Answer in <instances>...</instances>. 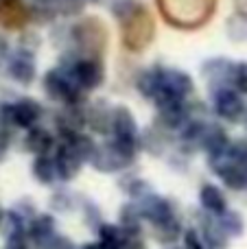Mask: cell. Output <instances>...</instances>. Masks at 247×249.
<instances>
[{
    "instance_id": "6da1fadb",
    "label": "cell",
    "mask_w": 247,
    "mask_h": 249,
    "mask_svg": "<svg viewBox=\"0 0 247 249\" xmlns=\"http://www.w3.org/2000/svg\"><path fill=\"white\" fill-rule=\"evenodd\" d=\"M109 11L121 29V44L129 53H142L156 37V20L142 0H112Z\"/></svg>"
},
{
    "instance_id": "d590c367",
    "label": "cell",
    "mask_w": 247,
    "mask_h": 249,
    "mask_svg": "<svg viewBox=\"0 0 247 249\" xmlns=\"http://www.w3.org/2000/svg\"><path fill=\"white\" fill-rule=\"evenodd\" d=\"M245 190H247V186H245Z\"/></svg>"
},
{
    "instance_id": "484cf974",
    "label": "cell",
    "mask_w": 247,
    "mask_h": 249,
    "mask_svg": "<svg viewBox=\"0 0 247 249\" xmlns=\"http://www.w3.org/2000/svg\"><path fill=\"white\" fill-rule=\"evenodd\" d=\"M228 35H230L232 42H243L247 39V20L239 16H232L228 22Z\"/></svg>"
},
{
    "instance_id": "4dcf8cb0",
    "label": "cell",
    "mask_w": 247,
    "mask_h": 249,
    "mask_svg": "<svg viewBox=\"0 0 247 249\" xmlns=\"http://www.w3.org/2000/svg\"><path fill=\"white\" fill-rule=\"evenodd\" d=\"M234 2V16L247 20V0H232Z\"/></svg>"
},
{
    "instance_id": "8fae6325",
    "label": "cell",
    "mask_w": 247,
    "mask_h": 249,
    "mask_svg": "<svg viewBox=\"0 0 247 249\" xmlns=\"http://www.w3.org/2000/svg\"><path fill=\"white\" fill-rule=\"evenodd\" d=\"M7 74L11 81L20 83V86H31L37 77V61H35V53L26 51V48H18L11 53L7 61Z\"/></svg>"
},
{
    "instance_id": "5bb4252c",
    "label": "cell",
    "mask_w": 247,
    "mask_h": 249,
    "mask_svg": "<svg viewBox=\"0 0 247 249\" xmlns=\"http://www.w3.org/2000/svg\"><path fill=\"white\" fill-rule=\"evenodd\" d=\"M114 107H109L107 101H94L86 105V127L101 136H112Z\"/></svg>"
},
{
    "instance_id": "d6a6232c",
    "label": "cell",
    "mask_w": 247,
    "mask_h": 249,
    "mask_svg": "<svg viewBox=\"0 0 247 249\" xmlns=\"http://www.w3.org/2000/svg\"><path fill=\"white\" fill-rule=\"evenodd\" d=\"M2 221H4V212H2V208H0V225H2Z\"/></svg>"
},
{
    "instance_id": "cb8c5ba5",
    "label": "cell",
    "mask_w": 247,
    "mask_h": 249,
    "mask_svg": "<svg viewBox=\"0 0 247 249\" xmlns=\"http://www.w3.org/2000/svg\"><path fill=\"white\" fill-rule=\"evenodd\" d=\"M219 223H221L223 232H226L228 236H241V234H243V230H245L243 216H241L239 212H234V210L223 212V214L219 216Z\"/></svg>"
},
{
    "instance_id": "603a6c76",
    "label": "cell",
    "mask_w": 247,
    "mask_h": 249,
    "mask_svg": "<svg viewBox=\"0 0 247 249\" xmlns=\"http://www.w3.org/2000/svg\"><path fill=\"white\" fill-rule=\"evenodd\" d=\"M179 234H182V223H179L177 216L166 219V221H162V223L153 225V236H156V241L164 243V245L175 243L179 238Z\"/></svg>"
},
{
    "instance_id": "ac0fdd59",
    "label": "cell",
    "mask_w": 247,
    "mask_h": 249,
    "mask_svg": "<svg viewBox=\"0 0 247 249\" xmlns=\"http://www.w3.org/2000/svg\"><path fill=\"white\" fill-rule=\"evenodd\" d=\"M199 203L208 214L221 216L223 212H228V199L223 195V190L217 184H204L199 190Z\"/></svg>"
},
{
    "instance_id": "d6986e66",
    "label": "cell",
    "mask_w": 247,
    "mask_h": 249,
    "mask_svg": "<svg viewBox=\"0 0 247 249\" xmlns=\"http://www.w3.org/2000/svg\"><path fill=\"white\" fill-rule=\"evenodd\" d=\"M26 234L31 241H35L39 247L48 241L51 236H55V219L51 214H35L26 225Z\"/></svg>"
},
{
    "instance_id": "1f68e13d",
    "label": "cell",
    "mask_w": 247,
    "mask_h": 249,
    "mask_svg": "<svg viewBox=\"0 0 247 249\" xmlns=\"http://www.w3.org/2000/svg\"><path fill=\"white\" fill-rule=\"evenodd\" d=\"M79 249H101V245H99V243H90V245H83Z\"/></svg>"
},
{
    "instance_id": "8992f818",
    "label": "cell",
    "mask_w": 247,
    "mask_h": 249,
    "mask_svg": "<svg viewBox=\"0 0 247 249\" xmlns=\"http://www.w3.org/2000/svg\"><path fill=\"white\" fill-rule=\"evenodd\" d=\"M193 92H195V83H193L191 74L179 68L160 66V88H158V94L153 99L156 109L164 107V105L188 103Z\"/></svg>"
},
{
    "instance_id": "7402d4cb",
    "label": "cell",
    "mask_w": 247,
    "mask_h": 249,
    "mask_svg": "<svg viewBox=\"0 0 247 249\" xmlns=\"http://www.w3.org/2000/svg\"><path fill=\"white\" fill-rule=\"evenodd\" d=\"M201 236H204V243L208 249H226L228 247V234L223 232L221 223L219 221H212L208 219L204 223V228H201Z\"/></svg>"
},
{
    "instance_id": "f546056e",
    "label": "cell",
    "mask_w": 247,
    "mask_h": 249,
    "mask_svg": "<svg viewBox=\"0 0 247 249\" xmlns=\"http://www.w3.org/2000/svg\"><path fill=\"white\" fill-rule=\"evenodd\" d=\"M11 48H9V42H7V37L4 35H0V68L2 66H7V61H9V57H11Z\"/></svg>"
},
{
    "instance_id": "83f0119b",
    "label": "cell",
    "mask_w": 247,
    "mask_h": 249,
    "mask_svg": "<svg viewBox=\"0 0 247 249\" xmlns=\"http://www.w3.org/2000/svg\"><path fill=\"white\" fill-rule=\"evenodd\" d=\"M4 249H29V234L26 232H18V234H9Z\"/></svg>"
},
{
    "instance_id": "9c48e42d",
    "label": "cell",
    "mask_w": 247,
    "mask_h": 249,
    "mask_svg": "<svg viewBox=\"0 0 247 249\" xmlns=\"http://www.w3.org/2000/svg\"><path fill=\"white\" fill-rule=\"evenodd\" d=\"M247 96L236 92L234 88H221L212 92V112L223 123H243L247 116Z\"/></svg>"
},
{
    "instance_id": "ba28073f",
    "label": "cell",
    "mask_w": 247,
    "mask_h": 249,
    "mask_svg": "<svg viewBox=\"0 0 247 249\" xmlns=\"http://www.w3.org/2000/svg\"><path fill=\"white\" fill-rule=\"evenodd\" d=\"M136 155H138L136 149H129V146H125L109 138L105 144H99V149H96L90 164L103 173H116V171H123V168L129 166L136 160Z\"/></svg>"
},
{
    "instance_id": "e575fe53",
    "label": "cell",
    "mask_w": 247,
    "mask_h": 249,
    "mask_svg": "<svg viewBox=\"0 0 247 249\" xmlns=\"http://www.w3.org/2000/svg\"><path fill=\"white\" fill-rule=\"evenodd\" d=\"M243 123H245V129H247V116H245V121H243Z\"/></svg>"
},
{
    "instance_id": "d4e9b609",
    "label": "cell",
    "mask_w": 247,
    "mask_h": 249,
    "mask_svg": "<svg viewBox=\"0 0 247 249\" xmlns=\"http://www.w3.org/2000/svg\"><path fill=\"white\" fill-rule=\"evenodd\" d=\"M230 88H234L236 92H241L243 96H247V61H234V66H232Z\"/></svg>"
},
{
    "instance_id": "9a60e30c",
    "label": "cell",
    "mask_w": 247,
    "mask_h": 249,
    "mask_svg": "<svg viewBox=\"0 0 247 249\" xmlns=\"http://www.w3.org/2000/svg\"><path fill=\"white\" fill-rule=\"evenodd\" d=\"M230 144H232V138L221 123H206L204 133H201L199 149H204L206 153H208V158L226 153V151L230 149Z\"/></svg>"
},
{
    "instance_id": "44dd1931",
    "label": "cell",
    "mask_w": 247,
    "mask_h": 249,
    "mask_svg": "<svg viewBox=\"0 0 247 249\" xmlns=\"http://www.w3.org/2000/svg\"><path fill=\"white\" fill-rule=\"evenodd\" d=\"M158 88H160V66H151V68L142 70L136 79V90L138 94H142L144 99L153 101L158 94Z\"/></svg>"
},
{
    "instance_id": "7a4b0ae2",
    "label": "cell",
    "mask_w": 247,
    "mask_h": 249,
    "mask_svg": "<svg viewBox=\"0 0 247 249\" xmlns=\"http://www.w3.org/2000/svg\"><path fill=\"white\" fill-rule=\"evenodd\" d=\"M162 20L177 31H199L214 18L219 0H156Z\"/></svg>"
},
{
    "instance_id": "836d02e7",
    "label": "cell",
    "mask_w": 247,
    "mask_h": 249,
    "mask_svg": "<svg viewBox=\"0 0 247 249\" xmlns=\"http://www.w3.org/2000/svg\"><path fill=\"white\" fill-rule=\"evenodd\" d=\"M86 2H101V0H86Z\"/></svg>"
},
{
    "instance_id": "f1b7e54d",
    "label": "cell",
    "mask_w": 247,
    "mask_h": 249,
    "mask_svg": "<svg viewBox=\"0 0 247 249\" xmlns=\"http://www.w3.org/2000/svg\"><path fill=\"white\" fill-rule=\"evenodd\" d=\"M42 249H74V245H72V241H68L66 236L55 234V236H51L46 243H44Z\"/></svg>"
},
{
    "instance_id": "277c9868",
    "label": "cell",
    "mask_w": 247,
    "mask_h": 249,
    "mask_svg": "<svg viewBox=\"0 0 247 249\" xmlns=\"http://www.w3.org/2000/svg\"><path fill=\"white\" fill-rule=\"evenodd\" d=\"M59 64L68 70L72 81L77 83L79 90L86 92V94L99 90L105 81L103 57H86V55H77V53L68 51Z\"/></svg>"
},
{
    "instance_id": "30bf717a",
    "label": "cell",
    "mask_w": 247,
    "mask_h": 249,
    "mask_svg": "<svg viewBox=\"0 0 247 249\" xmlns=\"http://www.w3.org/2000/svg\"><path fill=\"white\" fill-rule=\"evenodd\" d=\"M112 140L121 142V144L129 146V149L140 151L142 149V133L138 129V123H136L134 114H131L129 107L125 105H118L114 107V121H112Z\"/></svg>"
},
{
    "instance_id": "4316f807",
    "label": "cell",
    "mask_w": 247,
    "mask_h": 249,
    "mask_svg": "<svg viewBox=\"0 0 247 249\" xmlns=\"http://www.w3.org/2000/svg\"><path fill=\"white\" fill-rule=\"evenodd\" d=\"M184 247L186 249H208L206 243H204L201 232H197V230H188V232H184Z\"/></svg>"
},
{
    "instance_id": "ffe728a7",
    "label": "cell",
    "mask_w": 247,
    "mask_h": 249,
    "mask_svg": "<svg viewBox=\"0 0 247 249\" xmlns=\"http://www.w3.org/2000/svg\"><path fill=\"white\" fill-rule=\"evenodd\" d=\"M33 177L44 186H51L59 179V171H57V164H55V158L53 155H37L33 160Z\"/></svg>"
},
{
    "instance_id": "2e32d148",
    "label": "cell",
    "mask_w": 247,
    "mask_h": 249,
    "mask_svg": "<svg viewBox=\"0 0 247 249\" xmlns=\"http://www.w3.org/2000/svg\"><path fill=\"white\" fill-rule=\"evenodd\" d=\"M53 158H55V164H57V171H59L61 181H68V179H72V177H77V173L81 171V166L86 164L81 158H79L77 151H74L66 140H61L59 144H57Z\"/></svg>"
},
{
    "instance_id": "7c38bea8",
    "label": "cell",
    "mask_w": 247,
    "mask_h": 249,
    "mask_svg": "<svg viewBox=\"0 0 247 249\" xmlns=\"http://www.w3.org/2000/svg\"><path fill=\"white\" fill-rule=\"evenodd\" d=\"M33 20L29 0H0V29L22 31Z\"/></svg>"
},
{
    "instance_id": "4fadbf2b",
    "label": "cell",
    "mask_w": 247,
    "mask_h": 249,
    "mask_svg": "<svg viewBox=\"0 0 247 249\" xmlns=\"http://www.w3.org/2000/svg\"><path fill=\"white\" fill-rule=\"evenodd\" d=\"M232 66H234V61L223 59V57L208 59L204 66H201V74H204V79H206V83H208L210 92L221 90V88H230Z\"/></svg>"
},
{
    "instance_id": "3957f363",
    "label": "cell",
    "mask_w": 247,
    "mask_h": 249,
    "mask_svg": "<svg viewBox=\"0 0 247 249\" xmlns=\"http://www.w3.org/2000/svg\"><path fill=\"white\" fill-rule=\"evenodd\" d=\"M109 35L107 26L96 16H81L68 29V51L86 57H103Z\"/></svg>"
},
{
    "instance_id": "52a82bcc",
    "label": "cell",
    "mask_w": 247,
    "mask_h": 249,
    "mask_svg": "<svg viewBox=\"0 0 247 249\" xmlns=\"http://www.w3.org/2000/svg\"><path fill=\"white\" fill-rule=\"evenodd\" d=\"M44 118V105L39 101L31 99V96H20L9 103H0V124L4 129H22V131H31V129L39 127Z\"/></svg>"
},
{
    "instance_id": "5b68a950",
    "label": "cell",
    "mask_w": 247,
    "mask_h": 249,
    "mask_svg": "<svg viewBox=\"0 0 247 249\" xmlns=\"http://www.w3.org/2000/svg\"><path fill=\"white\" fill-rule=\"evenodd\" d=\"M42 88L46 99L53 101V103H59L61 107H83L86 105L88 94L79 90V86L72 81V77L61 64L44 74Z\"/></svg>"
},
{
    "instance_id": "e0dca14e",
    "label": "cell",
    "mask_w": 247,
    "mask_h": 249,
    "mask_svg": "<svg viewBox=\"0 0 247 249\" xmlns=\"http://www.w3.org/2000/svg\"><path fill=\"white\" fill-rule=\"evenodd\" d=\"M57 136L46 127H35L31 131H26V138H24V149L29 153H33L35 158L37 155H53L57 149Z\"/></svg>"
}]
</instances>
